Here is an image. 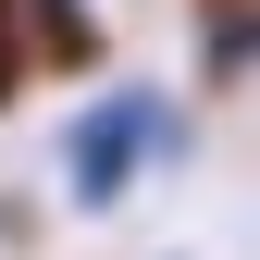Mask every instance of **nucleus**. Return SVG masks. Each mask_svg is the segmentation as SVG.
I'll return each instance as SVG.
<instances>
[{
    "mask_svg": "<svg viewBox=\"0 0 260 260\" xmlns=\"http://www.w3.org/2000/svg\"><path fill=\"white\" fill-rule=\"evenodd\" d=\"M161 149H186V124H174V100H149V87H124L112 112H87L75 124V199L100 211V199H124V186L149 174Z\"/></svg>",
    "mask_w": 260,
    "mask_h": 260,
    "instance_id": "nucleus-1",
    "label": "nucleus"
},
{
    "mask_svg": "<svg viewBox=\"0 0 260 260\" xmlns=\"http://www.w3.org/2000/svg\"><path fill=\"white\" fill-rule=\"evenodd\" d=\"M13 13H38L25 62H50V75H87V62H100V13H87V0H13Z\"/></svg>",
    "mask_w": 260,
    "mask_h": 260,
    "instance_id": "nucleus-2",
    "label": "nucleus"
},
{
    "mask_svg": "<svg viewBox=\"0 0 260 260\" xmlns=\"http://www.w3.org/2000/svg\"><path fill=\"white\" fill-rule=\"evenodd\" d=\"M13 87H25V13L0 0V112H13Z\"/></svg>",
    "mask_w": 260,
    "mask_h": 260,
    "instance_id": "nucleus-3",
    "label": "nucleus"
}]
</instances>
